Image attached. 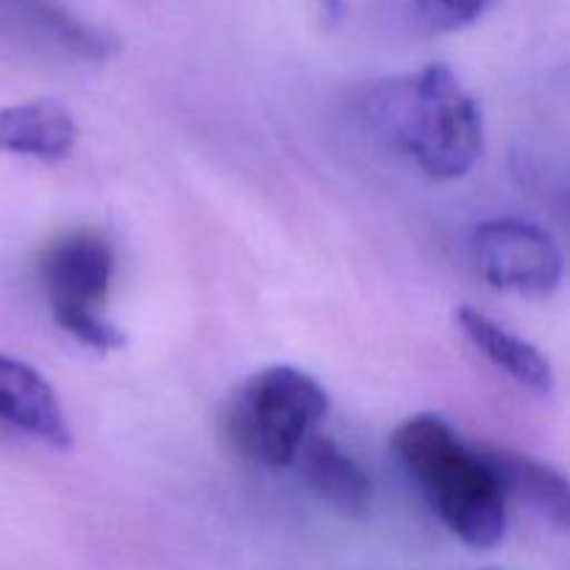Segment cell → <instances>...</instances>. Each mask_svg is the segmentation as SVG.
Here are the masks:
<instances>
[{
	"instance_id": "7a4b0ae2",
	"label": "cell",
	"mask_w": 570,
	"mask_h": 570,
	"mask_svg": "<svg viewBox=\"0 0 570 570\" xmlns=\"http://www.w3.org/2000/svg\"><path fill=\"white\" fill-rule=\"evenodd\" d=\"M393 449L454 538L479 551L504 540L507 493L488 451L471 449L445 417L432 412L401 423Z\"/></svg>"
},
{
	"instance_id": "9c48e42d",
	"label": "cell",
	"mask_w": 570,
	"mask_h": 570,
	"mask_svg": "<svg viewBox=\"0 0 570 570\" xmlns=\"http://www.w3.org/2000/svg\"><path fill=\"white\" fill-rule=\"evenodd\" d=\"M456 326L465 334L468 343L484 356L493 367H499L504 376L518 382L521 387L532 390L538 395L554 393V371H551L549 360L534 348L532 343L521 340L518 334L507 332L504 326L493 321V317L482 315L473 306H460L454 312Z\"/></svg>"
},
{
	"instance_id": "30bf717a",
	"label": "cell",
	"mask_w": 570,
	"mask_h": 570,
	"mask_svg": "<svg viewBox=\"0 0 570 570\" xmlns=\"http://www.w3.org/2000/svg\"><path fill=\"white\" fill-rule=\"evenodd\" d=\"M488 456L499 473L507 499L515 495L518 501L540 512L546 521L554 523L560 532H568L570 493L568 479L560 471L534 460V456L515 454V451H488Z\"/></svg>"
},
{
	"instance_id": "8fae6325",
	"label": "cell",
	"mask_w": 570,
	"mask_h": 570,
	"mask_svg": "<svg viewBox=\"0 0 570 570\" xmlns=\"http://www.w3.org/2000/svg\"><path fill=\"white\" fill-rule=\"evenodd\" d=\"M495 0H415V14L421 26L434 33H454L482 20Z\"/></svg>"
},
{
	"instance_id": "6da1fadb",
	"label": "cell",
	"mask_w": 570,
	"mask_h": 570,
	"mask_svg": "<svg viewBox=\"0 0 570 570\" xmlns=\"http://www.w3.org/2000/svg\"><path fill=\"white\" fill-rule=\"evenodd\" d=\"M367 117L379 139L434 181L468 176L484 150L482 111L449 65L382 81Z\"/></svg>"
},
{
	"instance_id": "8992f818",
	"label": "cell",
	"mask_w": 570,
	"mask_h": 570,
	"mask_svg": "<svg viewBox=\"0 0 570 570\" xmlns=\"http://www.w3.org/2000/svg\"><path fill=\"white\" fill-rule=\"evenodd\" d=\"M0 423L50 449H70L72 432L48 379L0 351Z\"/></svg>"
},
{
	"instance_id": "5b68a950",
	"label": "cell",
	"mask_w": 570,
	"mask_h": 570,
	"mask_svg": "<svg viewBox=\"0 0 570 570\" xmlns=\"http://www.w3.org/2000/svg\"><path fill=\"white\" fill-rule=\"evenodd\" d=\"M471 256L479 276L501 293L546 298L562 282V254L549 232L523 217H495L473 228Z\"/></svg>"
},
{
	"instance_id": "3957f363",
	"label": "cell",
	"mask_w": 570,
	"mask_h": 570,
	"mask_svg": "<svg viewBox=\"0 0 570 570\" xmlns=\"http://www.w3.org/2000/svg\"><path fill=\"white\" fill-rule=\"evenodd\" d=\"M328 415V393L312 373L271 365L250 373L226 406V434L245 460L295 465L301 445Z\"/></svg>"
},
{
	"instance_id": "52a82bcc",
	"label": "cell",
	"mask_w": 570,
	"mask_h": 570,
	"mask_svg": "<svg viewBox=\"0 0 570 570\" xmlns=\"http://www.w3.org/2000/svg\"><path fill=\"white\" fill-rule=\"evenodd\" d=\"M306 488L345 518H365L373 507V482L365 468L332 438L312 432L295 456Z\"/></svg>"
},
{
	"instance_id": "ba28073f",
	"label": "cell",
	"mask_w": 570,
	"mask_h": 570,
	"mask_svg": "<svg viewBox=\"0 0 570 570\" xmlns=\"http://www.w3.org/2000/svg\"><path fill=\"white\" fill-rule=\"evenodd\" d=\"M76 142V120L59 100L37 98L0 109V154L59 165Z\"/></svg>"
},
{
	"instance_id": "277c9868",
	"label": "cell",
	"mask_w": 570,
	"mask_h": 570,
	"mask_svg": "<svg viewBox=\"0 0 570 570\" xmlns=\"http://www.w3.org/2000/svg\"><path fill=\"white\" fill-rule=\"evenodd\" d=\"M115 267L117 259L109 239L87 228L56 239L39 265L56 326L104 354L126 348L128 343L126 334L104 315Z\"/></svg>"
}]
</instances>
